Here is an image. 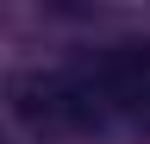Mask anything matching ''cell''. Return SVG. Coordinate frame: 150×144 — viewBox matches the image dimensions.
I'll use <instances>...</instances> for the list:
<instances>
[{
  "label": "cell",
  "instance_id": "obj_1",
  "mask_svg": "<svg viewBox=\"0 0 150 144\" xmlns=\"http://www.w3.org/2000/svg\"><path fill=\"white\" fill-rule=\"evenodd\" d=\"M6 106L25 132L44 138H88V132H112V119L100 113L94 88L81 82V69L63 63H38V69H13L6 75Z\"/></svg>",
  "mask_w": 150,
  "mask_h": 144
},
{
  "label": "cell",
  "instance_id": "obj_2",
  "mask_svg": "<svg viewBox=\"0 0 150 144\" xmlns=\"http://www.w3.org/2000/svg\"><path fill=\"white\" fill-rule=\"evenodd\" d=\"M75 69H81V82L94 88V100L112 125H150V44L94 50Z\"/></svg>",
  "mask_w": 150,
  "mask_h": 144
}]
</instances>
